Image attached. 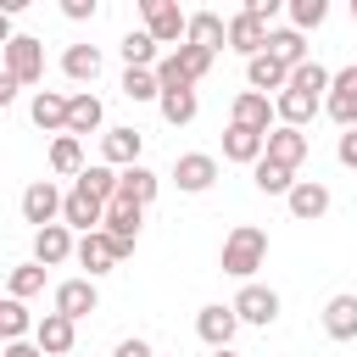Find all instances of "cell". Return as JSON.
<instances>
[{
  "label": "cell",
  "mask_w": 357,
  "mask_h": 357,
  "mask_svg": "<svg viewBox=\"0 0 357 357\" xmlns=\"http://www.w3.org/2000/svg\"><path fill=\"white\" fill-rule=\"evenodd\" d=\"M262 257H268V234H262L257 223L229 229V240H223V273H229V279H245V284H251V273L262 268Z\"/></svg>",
  "instance_id": "6da1fadb"
},
{
  "label": "cell",
  "mask_w": 357,
  "mask_h": 357,
  "mask_svg": "<svg viewBox=\"0 0 357 357\" xmlns=\"http://www.w3.org/2000/svg\"><path fill=\"white\" fill-rule=\"evenodd\" d=\"M0 56H6V67H0V73H6V78H11L17 89H22V84H39V78H45V45H39L33 33H11V45H6Z\"/></svg>",
  "instance_id": "7a4b0ae2"
},
{
  "label": "cell",
  "mask_w": 357,
  "mask_h": 357,
  "mask_svg": "<svg viewBox=\"0 0 357 357\" xmlns=\"http://www.w3.org/2000/svg\"><path fill=\"white\" fill-rule=\"evenodd\" d=\"M229 312H234L240 324H257V329H268V324L279 318V290H268V284H240V296L229 301Z\"/></svg>",
  "instance_id": "3957f363"
},
{
  "label": "cell",
  "mask_w": 357,
  "mask_h": 357,
  "mask_svg": "<svg viewBox=\"0 0 357 357\" xmlns=\"http://www.w3.org/2000/svg\"><path fill=\"white\" fill-rule=\"evenodd\" d=\"M324 112H329L340 128H357V67H340V73H329Z\"/></svg>",
  "instance_id": "277c9868"
},
{
  "label": "cell",
  "mask_w": 357,
  "mask_h": 357,
  "mask_svg": "<svg viewBox=\"0 0 357 357\" xmlns=\"http://www.w3.org/2000/svg\"><path fill=\"white\" fill-rule=\"evenodd\" d=\"M223 45H229V50H240V56L251 61V56H262V50H268V22H257L251 11H234V17L223 22Z\"/></svg>",
  "instance_id": "5b68a950"
},
{
  "label": "cell",
  "mask_w": 357,
  "mask_h": 357,
  "mask_svg": "<svg viewBox=\"0 0 357 357\" xmlns=\"http://www.w3.org/2000/svg\"><path fill=\"white\" fill-rule=\"evenodd\" d=\"M139 212H145V206H134V201L112 195V201H106V212H100V234H112L123 251H134V240H139Z\"/></svg>",
  "instance_id": "8992f818"
},
{
  "label": "cell",
  "mask_w": 357,
  "mask_h": 357,
  "mask_svg": "<svg viewBox=\"0 0 357 357\" xmlns=\"http://www.w3.org/2000/svg\"><path fill=\"white\" fill-rule=\"evenodd\" d=\"M73 257H78V268H89V279H95V273H112L128 251H123L112 234H100V229H95V234H84V240L73 245Z\"/></svg>",
  "instance_id": "52a82bcc"
},
{
  "label": "cell",
  "mask_w": 357,
  "mask_h": 357,
  "mask_svg": "<svg viewBox=\"0 0 357 357\" xmlns=\"http://www.w3.org/2000/svg\"><path fill=\"white\" fill-rule=\"evenodd\" d=\"M139 17H145V33H151L156 45L184 39V11H178L173 0H139Z\"/></svg>",
  "instance_id": "ba28073f"
},
{
  "label": "cell",
  "mask_w": 357,
  "mask_h": 357,
  "mask_svg": "<svg viewBox=\"0 0 357 357\" xmlns=\"http://www.w3.org/2000/svg\"><path fill=\"white\" fill-rule=\"evenodd\" d=\"M307 151H312V139L301 128H268V139H262V156L279 162V167H290V173L307 162Z\"/></svg>",
  "instance_id": "9c48e42d"
},
{
  "label": "cell",
  "mask_w": 357,
  "mask_h": 357,
  "mask_svg": "<svg viewBox=\"0 0 357 357\" xmlns=\"http://www.w3.org/2000/svg\"><path fill=\"white\" fill-rule=\"evenodd\" d=\"M173 184H178L184 195H201V190H212V184H218V156H206V151H190V156H178V162H173Z\"/></svg>",
  "instance_id": "30bf717a"
},
{
  "label": "cell",
  "mask_w": 357,
  "mask_h": 357,
  "mask_svg": "<svg viewBox=\"0 0 357 357\" xmlns=\"http://www.w3.org/2000/svg\"><path fill=\"white\" fill-rule=\"evenodd\" d=\"M139 145H145L139 128H106V134H100V162H106L112 173H123V167L139 162Z\"/></svg>",
  "instance_id": "8fae6325"
},
{
  "label": "cell",
  "mask_w": 357,
  "mask_h": 357,
  "mask_svg": "<svg viewBox=\"0 0 357 357\" xmlns=\"http://www.w3.org/2000/svg\"><path fill=\"white\" fill-rule=\"evenodd\" d=\"M22 218H28L33 229L56 223V218H61V190H56L50 178H33V184L22 190Z\"/></svg>",
  "instance_id": "7c38bea8"
},
{
  "label": "cell",
  "mask_w": 357,
  "mask_h": 357,
  "mask_svg": "<svg viewBox=\"0 0 357 357\" xmlns=\"http://www.w3.org/2000/svg\"><path fill=\"white\" fill-rule=\"evenodd\" d=\"M73 340H78V324L61 318V312H45V318L33 324V346H39V357H61V351H73Z\"/></svg>",
  "instance_id": "4fadbf2b"
},
{
  "label": "cell",
  "mask_w": 357,
  "mask_h": 357,
  "mask_svg": "<svg viewBox=\"0 0 357 357\" xmlns=\"http://www.w3.org/2000/svg\"><path fill=\"white\" fill-rule=\"evenodd\" d=\"M95 307H100L95 279H61V284H56V312H61V318H73V324H78V318H89Z\"/></svg>",
  "instance_id": "5bb4252c"
},
{
  "label": "cell",
  "mask_w": 357,
  "mask_h": 357,
  "mask_svg": "<svg viewBox=\"0 0 357 357\" xmlns=\"http://www.w3.org/2000/svg\"><path fill=\"white\" fill-rule=\"evenodd\" d=\"M284 201H290V218H301V223H318V218L329 212V190H324L318 178H296Z\"/></svg>",
  "instance_id": "9a60e30c"
},
{
  "label": "cell",
  "mask_w": 357,
  "mask_h": 357,
  "mask_svg": "<svg viewBox=\"0 0 357 357\" xmlns=\"http://www.w3.org/2000/svg\"><path fill=\"white\" fill-rule=\"evenodd\" d=\"M234 329H240V318H234L229 307H201V312H195V335H201L212 351H229Z\"/></svg>",
  "instance_id": "2e32d148"
},
{
  "label": "cell",
  "mask_w": 357,
  "mask_h": 357,
  "mask_svg": "<svg viewBox=\"0 0 357 357\" xmlns=\"http://www.w3.org/2000/svg\"><path fill=\"white\" fill-rule=\"evenodd\" d=\"M229 123L268 134V123H273V100H268V95H257V89H240V95H234V106H229Z\"/></svg>",
  "instance_id": "e0dca14e"
},
{
  "label": "cell",
  "mask_w": 357,
  "mask_h": 357,
  "mask_svg": "<svg viewBox=\"0 0 357 357\" xmlns=\"http://www.w3.org/2000/svg\"><path fill=\"white\" fill-rule=\"evenodd\" d=\"M73 257V234H67V223H45V229H33V262L39 268H56V262H67Z\"/></svg>",
  "instance_id": "ac0fdd59"
},
{
  "label": "cell",
  "mask_w": 357,
  "mask_h": 357,
  "mask_svg": "<svg viewBox=\"0 0 357 357\" xmlns=\"http://www.w3.org/2000/svg\"><path fill=\"white\" fill-rule=\"evenodd\" d=\"M262 139H268V134L229 123V128H223V162H245V167H257V162H262Z\"/></svg>",
  "instance_id": "d6986e66"
},
{
  "label": "cell",
  "mask_w": 357,
  "mask_h": 357,
  "mask_svg": "<svg viewBox=\"0 0 357 357\" xmlns=\"http://www.w3.org/2000/svg\"><path fill=\"white\" fill-rule=\"evenodd\" d=\"M100 212H106V206H100L95 195H84V190H67V195H61V223H67V229L95 234V229H100Z\"/></svg>",
  "instance_id": "ffe728a7"
},
{
  "label": "cell",
  "mask_w": 357,
  "mask_h": 357,
  "mask_svg": "<svg viewBox=\"0 0 357 357\" xmlns=\"http://www.w3.org/2000/svg\"><path fill=\"white\" fill-rule=\"evenodd\" d=\"M318 106H324V100H312V95H301V89H279V95H273V117H279V128H301V123H312Z\"/></svg>",
  "instance_id": "44dd1931"
},
{
  "label": "cell",
  "mask_w": 357,
  "mask_h": 357,
  "mask_svg": "<svg viewBox=\"0 0 357 357\" xmlns=\"http://www.w3.org/2000/svg\"><path fill=\"white\" fill-rule=\"evenodd\" d=\"M156 190H162V178H156L151 167H139V162L117 173V195H123V201H134V206H151V201H156Z\"/></svg>",
  "instance_id": "7402d4cb"
},
{
  "label": "cell",
  "mask_w": 357,
  "mask_h": 357,
  "mask_svg": "<svg viewBox=\"0 0 357 357\" xmlns=\"http://www.w3.org/2000/svg\"><path fill=\"white\" fill-rule=\"evenodd\" d=\"M324 335H329V340H357V296H329V307H324Z\"/></svg>",
  "instance_id": "603a6c76"
},
{
  "label": "cell",
  "mask_w": 357,
  "mask_h": 357,
  "mask_svg": "<svg viewBox=\"0 0 357 357\" xmlns=\"http://www.w3.org/2000/svg\"><path fill=\"white\" fill-rule=\"evenodd\" d=\"M184 45H201V50L218 56V45H223V17H218V11H190V17H184Z\"/></svg>",
  "instance_id": "cb8c5ba5"
},
{
  "label": "cell",
  "mask_w": 357,
  "mask_h": 357,
  "mask_svg": "<svg viewBox=\"0 0 357 357\" xmlns=\"http://www.w3.org/2000/svg\"><path fill=\"white\" fill-rule=\"evenodd\" d=\"M28 112H33V128H45V134H67V95H56V89H39Z\"/></svg>",
  "instance_id": "d4e9b609"
},
{
  "label": "cell",
  "mask_w": 357,
  "mask_h": 357,
  "mask_svg": "<svg viewBox=\"0 0 357 357\" xmlns=\"http://www.w3.org/2000/svg\"><path fill=\"white\" fill-rule=\"evenodd\" d=\"M100 117H106V112H100V95H89V89H84V95H67V134H73V139H78V134H95Z\"/></svg>",
  "instance_id": "484cf974"
},
{
  "label": "cell",
  "mask_w": 357,
  "mask_h": 357,
  "mask_svg": "<svg viewBox=\"0 0 357 357\" xmlns=\"http://www.w3.org/2000/svg\"><path fill=\"white\" fill-rule=\"evenodd\" d=\"M61 73H67L73 84H95V78H100V50H95V45H67V50H61Z\"/></svg>",
  "instance_id": "4316f807"
},
{
  "label": "cell",
  "mask_w": 357,
  "mask_h": 357,
  "mask_svg": "<svg viewBox=\"0 0 357 357\" xmlns=\"http://www.w3.org/2000/svg\"><path fill=\"white\" fill-rule=\"evenodd\" d=\"M245 78H251V89H257V95H268V89H284V84H290V67H279V61L262 50V56H251V61H245Z\"/></svg>",
  "instance_id": "83f0119b"
},
{
  "label": "cell",
  "mask_w": 357,
  "mask_h": 357,
  "mask_svg": "<svg viewBox=\"0 0 357 357\" xmlns=\"http://www.w3.org/2000/svg\"><path fill=\"white\" fill-rule=\"evenodd\" d=\"M50 173H61V178H78L84 173V145L73 134H56L50 139Z\"/></svg>",
  "instance_id": "f1b7e54d"
},
{
  "label": "cell",
  "mask_w": 357,
  "mask_h": 357,
  "mask_svg": "<svg viewBox=\"0 0 357 357\" xmlns=\"http://www.w3.org/2000/svg\"><path fill=\"white\" fill-rule=\"evenodd\" d=\"M268 56H273L279 67H301V61H307V39H301L296 28H279V33H268Z\"/></svg>",
  "instance_id": "f546056e"
},
{
  "label": "cell",
  "mask_w": 357,
  "mask_h": 357,
  "mask_svg": "<svg viewBox=\"0 0 357 357\" xmlns=\"http://www.w3.org/2000/svg\"><path fill=\"white\" fill-rule=\"evenodd\" d=\"M156 106H162V117H167L173 128L195 123V112H201V106H195V89H162V95H156Z\"/></svg>",
  "instance_id": "4dcf8cb0"
},
{
  "label": "cell",
  "mask_w": 357,
  "mask_h": 357,
  "mask_svg": "<svg viewBox=\"0 0 357 357\" xmlns=\"http://www.w3.org/2000/svg\"><path fill=\"white\" fill-rule=\"evenodd\" d=\"M284 89H301V95L324 100V89H329V67H324V61H301V67H290V84H284Z\"/></svg>",
  "instance_id": "1f68e13d"
},
{
  "label": "cell",
  "mask_w": 357,
  "mask_h": 357,
  "mask_svg": "<svg viewBox=\"0 0 357 357\" xmlns=\"http://www.w3.org/2000/svg\"><path fill=\"white\" fill-rule=\"evenodd\" d=\"M251 184H257V190H262V195H290V184H296V173H290V167H279V162H268V156H262V162H257V167H251Z\"/></svg>",
  "instance_id": "d6a6232c"
},
{
  "label": "cell",
  "mask_w": 357,
  "mask_h": 357,
  "mask_svg": "<svg viewBox=\"0 0 357 357\" xmlns=\"http://www.w3.org/2000/svg\"><path fill=\"white\" fill-rule=\"evenodd\" d=\"M73 190H84V195H95V201L106 206V201L117 195V173H112L106 162H95V167H84V173H78V184H73Z\"/></svg>",
  "instance_id": "836d02e7"
},
{
  "label": "cell",
  "mask_w": 357,
  "mask_h": 357,
  "mask_svg": "<svg viewBox=\"0 0 357 357\" xmlns=\"http://www.w3.org/2000/svg\"><path fill=\"white\" fill-rule=\"evenodd\" d=\"M39 290H45V268H39V262L11 268V279H6V296H11V301H28V296H39Z\"/></svg>",
  "instance_id": "e575fe53"
},
{
  "label": "cell",
  "mask_w": 357,
  "mask_h": 357,
  "mask_svg": "<svg viewBox=\"0 0 357 357\" xmlns=\"http://www.w3.org/2000/svg\"><path fill=\"white\" fill-rule=\"evenodd\" d=\"M28 329H33V318H28V307L6 296V301H0V340H6V346H17V340H22Z\"/></svg>",
  "instance_id": "d590c367"
},
{
  "label": "cell",
  "mask_w": 357,
  "mask_h": 357,
  "mask_svg": "<svg viewBox=\"0 0 357 357\" xmlns=\"http://www.w3.org/2000/svg\"><path fill=\"white\" fill-rule=\"evenodd\" d=\"M117 50H123V61H128V67H156V39H151L145 28L123 33V45H117Z\"/></svg>",
  "instance_id": "8d00e7d4"
},
{
  "label": "cell",
  "mask_w": 357,
  "mask_h": 357,
  "mask_svg": "<svg viewBox=\"0 0 357 357\" xmlns=\"http://www.w3.org/2000/svg\"><path fill=\"white\" fill-rule=\"evenodd\" d=\"M117 89H123L128 100H156V95H162V89H156V73H151V67H128Z\"/></svg>",
  "instance_id": "74e56055"
},
{
  "label": "cell",
  "mask_w": 357,
  "mask_h": 357,
  "mask_svg": "<svg viewBox=\"0 0 357 357\" xmlns=\"http://www.w3.org/2000/svg\"><path fill=\"white\" fill-rule=\"evenodd\" d=\"M329 17V0H290V28L301 33V28H318Z\"/></svg>",
  "instance_id": "f35d334b"
},
{
  "label": "cell",
  "mask_w": 357,
  "mask_h": 357,
  "mask_svg": "<svg viewBox=\"0 0 357 357\" xmlns=\"http://www.w3.org/2000/svg\"><path fill=\"white\" fill-rule=\"evenodd\" d=\"M100 6L95 0H61V17H73V22H84V17H95Z\"/></svg>",
  "instance_id": "ab89813d"
},
{
  "label": "cell",
  "mask_w": 357,
  "mask_h": 357,
  "mask_svg": "<svg viewBox=\"0 0 357 357\" xmlns=\"http://www.w3.org/2000/svg\"><path fill=\"white\" fill-rule=\"evenodd\" d=\"M335 156H340L346 167H357V128H346V134H340V145H335Z\"/></svg>",
  "instance_id": "60d3db41"
},
{
  "label": "cell",
  "mask_w": 357,
  "mask_h": 357,
  "mask_svg": "<svg viewBox=\"0 0 357 357\" xmlns=\"http://www.w3.org/2000/svg\"><path fill=\"white\" fill-rule=\"evenodd\" d=\"M112 357H156V351H151L139 335H128V340H117V351H112Z\"/></svg>",
  "instance_id": "b9f144b4"
},
{
  "label": "cell",
  "mask_w": 357,
  "mask_h": 357,
  "mask_svg": "<svg viewBox=\"0 0 357 357\" xmlns=\"http://www.w3.org/2000/svg\"><path fill=\"white\" fill-rule=\"evenodd\" d=\"M0 357H39V346H28V340H17V346H6Z\"/></svg>",
  "instance_id": "7bdbcfd3"
},
{
  "label": "cell",
  "mask_w": 357,
  "mask_h": 357,
  "mask_svg": "<svg viewBox=\"0 0 357 357\" xmlns=\"http://www.w3.org/2000/svg\"><path fill=\"white\" fill-rule=\"evenodd\" d=\"M11 100H17V84H11L6 73H0V106H11Z\"/></svg>",
  "instance_id": "ee69618b"
},
{
  "label": "cell",
  "mask_w": 357,
  "mask_h": 357,
  "mask_svg": "<svg viewBox=\"0 0 357 357\" xmlns=\"http://www.w3.org/2000/svg\"><path fill=\"white\" fill-rule=\"evenodd\" d=\"M6 45H11V17L0 11V50H6Z\"/></svg>",
  "instance_id": "f6af8a7d"
},
{
  "label": "cell",
  "mask_w": 357,
  "mask_h": 357,
  "mask_svg": "<svg viewBox=\"0 0 357 357\" xmlns=\"http://www.w3.org/2000/svg\"><path fill=\"white\" fill-rule=\"evenodd\" d=\"M351 22H357V0H351Z\"/></svg>",
  "instance_id": "bcb514c9"
},
{
  "label": "cell",
  "mask_w": 357,
  "mask_h": 357,
  "mask_svg": "<svg viewBox=\"0 0 357 357\" xmlns=\"http://www.w3.org/2000/svg\"><path fill=\"white\" fill-rule=\"evenodd\" d=\"M218 357H234V351H218Z\"/></svg>",
  "instance_id": "7dc6e473"
}]
</instances>
